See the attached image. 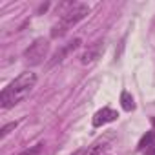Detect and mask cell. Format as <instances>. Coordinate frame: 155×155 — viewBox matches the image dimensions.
Wrapping results in <instances>:
<instances>
[{"mask_svg":"<svg viewBox=\"0 0 155 155\" xmlns=\"http://www.w3.org/2000/svg\"><path fill=\"white\" fill-rule=\"evenodd\" d=\"M37 73L33 71H24L20 73L15 81H11L0 93V106L4 110H9L13 106H17L18 102H22L37 86Z\"/></svg>","mask_w":155,"mask_h":155,"instance_id":"1","label":"cell"},{"mask_svg":"<svg viewBox=\"0 0 155 155\" xmlns=\"http://www.w3.org/2000/svg\"><path fill=\"white\" fill-rule=\"evenodd\" d=\"M90 13V8L86 4H71L60 17V20L53 26L51 29V38H58L66 35L73 26H77L81 20H84Z\"/></svg>","mask_w":155,"mask_h":155,"instance_id":"2","label":"cell"},{"mask_svg":"<svg viewBox=\"0 0 155 155\" xmlns=\"http://www.w3.org/2000/svg\"><path fill=\"white\" fill-rule=\"evenodd\" d=\"M48 53H49V40L48 38H37L24 51V58H26L28 64L38 66V64H42L48 58Z\"/></svg>","mask_w":155,"mask_h":155,"instance_id":"3","label":"cell"},{"mask_svg":"<svg viewBox=\"0 0 155 155\" xmlns=\"http://www.w3.org/2000/svg\"><path fill=\"white\" fill-rule=\"evenodd\" d=\"M117 119H119V113H117L113 108L106 106V108L99 110V111L93 115L91 124H93V128H101V126H104V124H108V122H115Z\"/></svg>","mask_w":155,"mask_h":155,"instance_id":"4","label":"cell"},{"mask_svg":"<svg viewBox=\"0 0 155 155\" xmlns=\"http://www.w3.org/2000/svg\"><path fill=\"white\" fill-rule=\"evenodd\" d=\"M82 44V40L81 38H73L68 46H64V48H60V51H57L55 55H53V58L49 60V64H48V68H53V66H57V64H60L64 58H66V55L68 53H71V51H75L77 48H79Z\"/></svg>","mask_w":155,"mask_h":155,"instance_id":"5","label":"cell"},{"mask_svg":"<svg viewBox=\"0 0 155 155\" xmlns=\"http://www.w3.org/2000/svg\"><path fill=\"white\" fill-rule=\"evenodd\" d=\"M104 51V44L102 42H95L93 46H90L82 55H81V62L82 64H91L93 60H97Z\"/></svg>","mask_w":155,"mask_h":155,"instance_id":"6","label":"cell"},{"mask_svg":"<svg viewBox=\"0 0 155 155\" xmlns=\"http://www.w3.org/2000/svg\"><path fill=\"white\" fill-rule=\"evenodd\" d=\"M108 148H110L108 140H97L91 146H88V150L84 151V155H102Z\"/></svg>","mask_w":155,"mask_h":155,"instance_id":"7","label":"cell"},{"mask_svg":"<svg viewBox=\"0 0 155 155\" xmlns=\"http://www.w3.org/2000/svg\"><path fill=\"white\" fill-rule=\"evenodd\" d=\"M120 106H122L124 111H133V110H135V99H133L131 93L126 91V90L120 93Z\"/></svg>","mask_w":155,"mask_h":155,"instance_id":"8","label":"cell"},{"mask_svg":"<svg viewBox=\"0 0 155 155\" xmlns=\"http://www.w3.org/2000/svg\"><path fill=\"white\" fill-rule=\"evenodd\" d=\"M40 151H42V144H37V146L28 148V150H22V151L17 153V155H38Z\"/></svg>","mask_w":155,"mask_h":155,"instance_id":"9","label":"cell"},{"mask_svg":"<svg viewBox=\"0 0 155 155\" xmlns=\"http://www.w3.org/2000/svg\"><path fill=\"white\" fill-rule=\"evenodd\" d=\"M17 126H18V122H17V120H15V122H9V124H6L2 130H0V137L4 139V137H6L8 133H11V130H15Z\"/></svg>","mask_w":155,"mask_h":155,"instance_id":"10","label":"cell"},{"mask_svg":"<svg viewBox=\"0 0 155 155\" xmlns=\"http://www.w3.org/2000/svg\"><path fill=\"white\" fill-rule=\"evenodd\" d=\"M144 155H155V142H153L151 146H148V148L144 150Z\"/></svg>","mask_w":155,"mask_h":155,"instance_id":"11","label":"cell"}]
</instances>
